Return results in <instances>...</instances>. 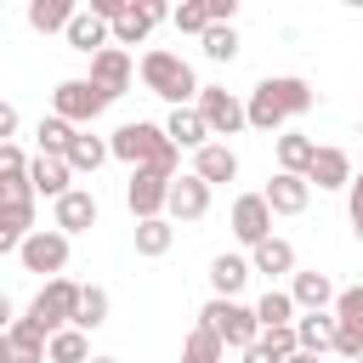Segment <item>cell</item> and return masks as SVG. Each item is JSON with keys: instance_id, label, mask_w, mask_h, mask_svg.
<instances>
[{"instance_id": "cell-1", "label": "cell", "mask_w": 363, "mask_h": 363, "mask_svg": "<svg viewBox=\"0 0 363 363\" xmlns=\"http://www.w3.org/2000/svg\"><path fill=\"white\" fill-rule=\"evenodd\" d=\"M312 102H318V91H312L301 74H272V79H261V85L250 91V102H244V125H250V130H278V125L301 119Z\"/></svg>"}, {"instance_id": "cell-2", "label": "cell", "mask_w": 363, "mask_h": 363, "mask_svg": "<svg viewBox=\"0 0 363 363\" xmlns=\"http://www.w3.org/2000/svg\"><path fill=\"white\" fill-rule=\"evenodd\" d=\"M108 159H119V164H130V170H153V176H170L176 182V147H170V136L159 130V125H147V119H130V125H119L113 136H108Z\"/></svg>"}, {"instance_id": "cell-3", "label": "cell", "mask_w": 363, "mask_h": 363, "mask_svg": "<svg viewBox=\"0 0 363 363\" xmlns=\"http://www.w3.org/2000/svg\"><path fill=\"white\" fill-rule=\"evenodd\" d=\"M142 85H147L153 96H164L170 108H193V96H199V74H193V62H187L182 51H164V45L142 51Z\"/></svg>"}, {"instance_id": "cell-4", "label": "cell", "mask_w": 363, "mask_h": 363, "mask_svg": "<svg viewBox=\"0 0 363 363\" xmlns=\"http://www.w3.org/2000/svg\"><path fill=\"white\" fill-rule=\"evenodd\" d=\"M199 323L221 340V346H233V352H250L255 340H261V323H255V306H244V301H204L199 306Z\"/></svg>"}, {"instance_id": "cell-5", "label": "cell", "mask_w": 363, "mask_h": 363, "mask_svg": "<svg viewBox=\"0 0 363 363\" xmlns=\"http://www.w3.org/2000/svg\"><path fill=\"white\" fill-rule=\"evenodd\" d=\"M74 312H79V284H74V278H45V284H40V295L28 301V312H23V318H28V323L51 340L57 329H74Z\"/></svg>"}, {"instance_id": "cell-6", "label": "cell", "mask_w": 363, "mask_h": 363, "mask_svg": "<svg viewBox=\"0 0 363 363\" xmlns=\"http://www.w3.org/2000/svg\"><path fill=\"white\" fill-rule=\"evenodd\" d=\"M102 108H108V96L91 79H57V91H51V113L62 125H74V130H85L91 119H102Z\"/></svg>"}, {"instance_id": "cell-7", "label": "cell", "mask_w": 363, "mask_h": 363, "mask_svg": "<svg viewBox=\"0 0 363 363\" xmlns=\"http://www.w3.org/2000/svg\"><path fill=\"white\" fill-rule=\"evenodd\" d=\"M17 261H23V272L62 278V267H68V238H62L57 227H34V233L17 244Z\"/></svg>"}, {"instance_id": "cell-8", "label": "cell", "mask_w": 363, "mask_h": 363, "mask_svg": "<svg viewBox=\"0 0 363 363\" xmlns=\"http://www.w3.org/2000/svg\"><path fill=\"white\" fill-rule=\"evenodd\" d=\"M193 108H199V119H204L210 136H238L244 130V102L233 91H221V85H199Z\"/></svg>"}, {"instance_id": "cell-9", "label": "cell", "mask_w": 363, "mask_h": 363, "mask_svg": "<svg viewBox=\"0 0 363 363\" xmlns=\"http://www.w3.org/2000/svg\"><path fill=\"white\" fill-rule=\"evenodd\" d=\"M159 23H170V6H164V0H130V11H125L113 28H108V40L125 51V45H142V40H147Z\"/></svg>"}, {"instance_id": "cell-10", "label": "cell", "mask_w": 363, "mask_h": 363, "mask_svg": "<svg viewBox=\"0 0 363 363\" xmlns=\"http://www.w3.org/2000/svg\"><path fill=\"white\" fill-rule=\"evenodd\" d=\"M204 216H210V187H204L193 170L176 176V182H170V199H164V221H170V227H176V221L193 227V221H204Z\"/></svg>"}, {"instance_id": "cell-11", "label": "cell", "mask_w": 363, "mask_h": 363, "mask_svg": "<svg viewBox=\"0 0 363 363\" xmlns=\"http://www.w3.org/2000/svg\"><path fill=\"white\" fill-rule=\"evenodd\" d=\"M130 74H136L130 51H119V45H102V51L91 57V74H85V79H91V85H96V91L113 102V96H125V91H130Z\"/></svg>"}, {"instance_id": "cell-12", "label": "cell", "mask_w": 363, "mask_h": 363, "mask_svg": "<svg viewBox=\"0 0 363 363\" xmlns=\"http://www.w3.org/2000/svg\"><path fill=\"white\" fill-rule=\"evenodd\" d=\"M164 199H170V176L130 170V182H125V204H130V216H136V221H153V216H164Z\"/></svg>"}, {"instance_id": "cell-13", "label": "cell", "mask_w": 363, "mask_h": 363, "mask_svg": "<svg viewBox=\"0 0 363 363\" xmlns=\"http://www.w3.org/2000/svg\"><path fill=\"white\" fill-rule=\"evenodd\" d=\"M96 193H85V187H68L57 204H51V227L62 233V238H74V233H91L96 227Z\"/></svg>"}, {"instance_id": "cell-14", "label": "cell", "mask_w": 363, "mask_h": 363, "mask_svg": "<svg viewBox=\"0 0 363 363\" xmlns=\"http://www.w3.org/2000/svg\"><path fill=\"white\" fill-rule=\"evenodd\" d=\"M233 238L238 244H261V238H272V210H267V199L261 193H238L233 199Z\"/></svg>"}, {"instance_id": "cell-15", "label": "cell", "mask_w": 363, "mask_h": 363, "mask_svg": "<svg viewBox=\"0 0 363 363\" xmlns=\"http://www.w3.org/2000/svg\"><path fill=\"white\" fill-rule=\"evenodd\" d=\"M28 187H34V199H62L68 187H74V170H68V159H57V153H34L28 159Z\"/></svg>"}, {"instance_id": "cell-16", "label": "cell", "mask_w": 363, "mask_h": 363, "mask_svg": "<svg viewBox=\"0 0 363 363\" xmlns=\"http://www.w3.org/2000/svg\"><path fill=\"white\" fill-rule=\"evenodd\" d=\"M261 199H267V210L272 216H301L306 204H312V187H306V176H272L267 187H261Z\"/></svg>"}, {"instance_id": "cell-17", "label": "cell", "mask_w": 363, "mask_h": 363, "mask_svg": "<svg viewBox=\"0 0 363 363\" xmlns=\"http://www.w3.org/2000/svg\"><path fill=\"white\" fill-rule=\"evenodd\" d=\"M193 176H199L204 187H221V182L238 176V153H233L227 142H204V147L193 153Z\"/></svg>"}, {"instance_id": "cell-18", "label": "cell", "mask_w": 363, "mask_h": 363, "mask_svg": "<svg viewBox=\"0 0 363 363\" xmlns=\"http://www.w3.org/2000/svg\"><path fill=\"white\" fill-rule=\"evenodd\" d=\"M346 182H352V159H346V147H318L312 164H306V187L335 193V187H346Z\"/></svg>"}, {"instance_id": "cell-19", "label": "cell", "mask_w": 363, "mask_h": 363, "mask_svg": "<svg viewBox=\"0 0 363 363\" xmlns=\"http://www.w3.org/2000/svg\"><path fill=\"white\" fill-rule=\"evenodd\" d=\"M289 301H295V312H329L335 306V284H329V272H295L289 278Z\"/></svg>"}, {"instance_id": "cell-20", "label": "cell", "mask_w": 363, "mask_h": 363, "mask_svg": "<svg viewBox=\"0 0 363 363\" xmlns=\"http://www.w3.org/2000/svg\"><path fill=\"white\" fill-rule=\"evenodd\" d=\"M295 346L312 352V357L335 352V312H301L295 318Z\"/></svg>"}, {"instance_id": "cell-21", "label": "cell", "mask_w": 363, "mask_h": 363, "mask_svg": "<svg viewBox=\"0 0 363 363\" xmlns=\"http://www.w3.org/2000/svg\"><path fill=\"white\" fill-rule=\"evenodd\" d=\"M159 130L170 136V147H176V153H182V147H193V153H199V147L210 142V130H204V119H199V108H170V119H164Z\"/></svg>"}, {"instance_id": "cell-22", "label": "cell", "mask_w": 363, "mask_h": 363, "mask_svg": "<svg viewBox=\"0 0 363 363\" xmlns=\"http://www.w3.org/2000/svg\"><path fill=\"white\" fill-rule=\"evenodd\" d=\"M250 272H267V278H284V272H295V244L289 238H261L255 250H250Z\"/></svg>"}, {"instance_id": "cell-23", "label": "cell", "mask_w": 363, "mask_h": 363, "mask_svg": "<svg viewBox=\"0 0 363 363\" xmlns=\"http://www.w3.org/2000/svg\"><path fill=\"white\" fill-rule=\"evenodd\" d=\"M244 284H250V255H216V261H210V289H216V301H238Z\"/></svg>"}, {"instance_id": "cell-24", "label": "cell", "mask_w": 363, "mask_h": 363, "mask_svg": "<svg viewBox=\"0 0 363 363\" xmlns=\"http://www.w3.org/2000/svg\"><path fill=\"white\" fill-rule=\"evenodd\" d=\"M62 40H68L74 51H85V57H96L102 45H113V40H108V23L91 17V11H74V23L62 28Z\"/></svg>"}, {"instance_id": "cell-25", "label": "cell", "mask_w": 363, "mask_h": 363, "mask_svg": "<svg viewBox=\"0 0 363 363\" xmlns=\"http://www.w3.org/2000/svg\"><path fill=\"white\" fill-rule=\"evenodd\" d=\"M34 233V199L28 204H0V255H17V244Z\"/></svg>"}, {"instance_id": "cell-26", "label": "cell", "mask_w": 363, "mask_h": 363, "mask_svg": "<svg viewBox=\"0 0 363 363\" xmlns=\"http://www.w3.org/2000/svg\"><path fill=\"white\" fill-rule=\"evenodd\" d=\"M74 0H28V28L34 34H62L68 23H74Z\"/></svg>"}, {"instance_id": "cell-27", "label": "cell", "mask_w": 363, "mask_h": 363, "mask_svg": "<svg viewBox=\"0 0 363 363\" xmlns=\"http://www.w3.org/2000/svg\"><path fill=\"white\" fill-rule=\"evenodd\" d=\"M62 159H68V170H74V176H79V170H102V164H108V142H102V136H91V130H74V142H68V153H62Z\"/></svg>"}, {"instance_id": "cell-28", "label": "cell", "mask_w": 363, "mask_h": 363, "mask_svg": "<svg viewBox=\"0 0 363 363\" xmlns=\"http://www.w3.org/2000/svg\"><path fill=\"white\" fill-rule=\"evenodd\" d=\"M312 153H318L312 136H301V130H284V136H278V170H284V176H306Z\"/></svg>"}, {"instance_id": "cell-29", "label": "cell", "mask_w": 363, "mask_h": 363, "mask_svg": "<svg viewBox=\"0 0 363 363\" xmlns=\"http://www.w3.org/2000/svg\"><path fill=\"white\" fill-rule=\"evenodd\" d=\"M170 244H176V227H170L164 216H153V221H136V255L159 261V255H170Z\"/></svg>"}, {"instance_id": "cell-30", "label": "cell", "mask_w": 363, "mask_h": 363, "mask_svg": "<svg viewBox=\"0 0 363 363\" xmlns=\"http://www.w3.org/2000/svg\"><path fill=\"white\" fill-rule=\"evenodd\" d=\"M102 323H108V289H102V284H79L74 329H79V335H91V329H102Z\"/></svg>"}, {"instance_id": "cell-31", "label": "cell", "mask_w": 363, "mask_h": 363, "mask_svg": "<svg viewBox=\"0 0 363 363\" xmlns=\"http://www.w3.org/2000/svg\"><path fill=\"white\" fill-rule=\"evenodd\" d=\"M255 323H261V329H289V323H295V301H289V289H267V295L255 301Z\"/></svg>"}, {"instance_id": "cell-32", "label": "cell", "mask_w": 363, "mask_h": 363, "mask_svg": "<svg viewBox=\"0 0 363 363\" xmlns=\"http://www.w3.org/2000/svg\"><path fill=\"white\" fill-rule=\"evenodd\" d=\"M45 363H91V340L79 329H57L45 340Z\"/></svg>"}, {"instance_id": "cell-33", "label": "cell", "mask_w": 363, "mask_h": 363, "mask_svg": "<svg viewBox=\"0 0 363 363\" xmlns=\"http://www.w3.org/2000/svg\"><path fill=\"white\" fill-rule=\"evenodd\" d=\"M6 340H11V357H17V363H45V335H40L28 318H17V323L6 329Z\"/></svg>"}, {"instance_id": "cell-34", "label": "cell", "mask_w": 363, "mask_h": 363, "mask_svg": "<svg viewBox=\"0 0 363 363\" xmlns=\"http://www.w3.org/2000/svg\"><path fill=\"white\" fill-rule=\"evenodd\" d=\"M221 357H227V346H221L204 323H193L187 340H182V363H221Z\"/></svg>"}, {"instance_id": "cell-35", "label": "cell", "mask_w": 363, "mask_h": 363, "mask_svg": "<svg viewBox=\"0 0 363 363\" xmlns=\"http://www.w3.org/2000/svg\"><path fill=\"white\" fill-rule=\"evenodd\" d=\"M199 45H204L210 62H233V57H238V28H204Z\"/></svg>"}, {"instance_id": "cell-36", "label": "cell", "mask_w": 363, "mask_h": 363, "mask_svg": "<svg viewBox=\"0 0 363 363\" xmlns=\"http://www.w3.org/2000/svg\"><path fill=\"white\" fill-rule=\"evenodd\" d=\"M34 136H40V153H57V159H62V153H68V142H74V125H62V119L51 113V119H40V130H34Z\"/></svg>"}, {"instance_id": "cell-37", "label": "cell", "mask_w": 363, "mask_h": 363, "mask_svg": "<svg viewBox=\"0 0 363 363\" xmlns=\"http://www.w3.org/2000/svg\"><path fill=\"white\" fill-rule=\"evenodd\" d=\"M11 182H28V153L17 142H0V187H11Z\"/></svg>"}, {"instance_id": "cell-38", "label": "cell", "mask_w": 363, "mask_h": 363, "mask_svg": "<svg viewBox=\"0 0 363 363\" xmlns=\"http://www.w3.org/2000/svg\"><path fill=\"white\" fill-rule=\"evenodd\" d=\"M170 23H176L182 34H204V28H210V11H204V0H182V6L170 11Z\"/></svg>"}, {"instance_id": "cell-39", "label": "cell", "mask_w": 363, "mask_h": 363, "mask_svg": "<svg viewBox=\"0 0 363 363\" xmlns=\"http://www.w3.org/2000/svg\"><path fill=\"white\" fill-rule=\"evenodd\" d=\"M335 323H363V284L335 289Z\"/></svg>"}, {"instance_id": "cell-40", "label": "cell", "mask_w": 363, "mask_h": 363, "mask_svg": "<svg viewBox=\"0 0 363 363\" xmlns=\"http://www.w3.org/2000/svg\"><path fill=\"white\" fill-rule=\"evenodd\" d=\"M261 346H267L278 363H284V357H295V352H301V346H295V323H289V329H261Z\"/></svg>"}, {"instance_id": "cell-41", "label": "cell", "mask_w": 363, "mask_h": 363, "mask_svg": "<svg viewBox=\"0 0 363 363\" xmlns=\"http://www.w3.org/2000/svg\"><path fill=\"white\" fill-rule=\"evenodd\" d=\"M335 352L352 363V357H363V323H335Z\"/></svg>"}, {"instance_id": "cell-42", "label": "cell", "mask_w": 363, "mask_h": 363, "mask_svg": "<svg viewBox=\"0 0 363 363\" xmlns=\"http://www.w3.org/2000/svg\"><path fill=\"white\" fill-rule=\"evenodd\" d=\"M346 216H352V233L363 238V176L346 182Z\"/></svg>"}, {"instance_id": "cell-43", "label": "cell", "mask_w": 363, "mask_h": 363, "mask_svg": "<svg viewBox=\"0 0 363 363\" xmlns=\"http://www.w3.org/2000/svg\"><path fill=\"white\" fill-rule=\"evenodd\" d=\"M85 11H91V17H102V23H108V28H113V23H119V17H125V11H130V0H91V6H85Z\"/></svg>"}, {"instance_id": "cell-44", "label": "cell", "mask_w": 363, "mask_h": 363, "mask_svg": "<svg viewBox=\"0 0 363 363\" xmlns=\"http://www.w3.org/2000/svg\"><path fill=\"white\" fill-rule=\"evenodd\" d=\"M11 136H17V108L0 96V142H11Z\"/></svg>"}, {"instance_id": "cell-45", "label": "cell", "mask_w": 363, "mask_h": 363, "mask_svg": "<svg viewBox=\"0 0 363 363\" xmlns=\"http://www.w3.org/2000/svg\"><path fill=\"white\" fill-rule=\"evenodd\" d=\"M11 323H17V306H11V295H6V289H0V335H6V329H11Z\"/></svg>"}, {"instance_id": "cell-46", "label": "cell", "mask_w": 363, "mask_h": 363, "mask_svg": "<svg viewBox=\"0 0 363 363\" xmlns=\"http://www.w3.org/2000/svg\"><path fill=\"white\" fill-rule=\"evenodd\" d=\"M244 363H278V357H272V352H267V346H261V340H255V346H250V352H244Z\"/></svg>"}, {"instance_id": "cell-47", "label": "cell", "mask_w": 363, "mask_h": 363, "mask_svg": "<svg viewBox=\"0 0 363 363\" xmlns=\"http://www.w3.org/2000/svg\"><path fill=\"white\" fill-rule=\"evenodd\" d=\"M0 363H17V357H11V340H6V335H0Z\"/></svg>"}, {"instance_id": "cell-48", "label": "cell", "mask_w": 363, "mask_h": 363, "mask_svg": "<svg viewBox=\"0 0 363 363\" xmlns=\"http://www.w3.org/2000/svg\"><path fill=\"white\" fill-rule=\"evenodd\" d=\"M284 363H323V357H312V352H295V357H284Z\"/></svg>"}, {"instance_id": "cell-49", "label": "cell", "mask_w": 363, "mask_h": 363, "mask_svg": "<svg viewBox=\"0 0 363 363\" xmlns=\"http://www.w3.org/2000/svg\"><path fill=\"white\" fill-rule=\"evenodd\" d=\"M91 363H119V357H91Z\"/></svg>"}, {"instance_id": "cell-50", "label": "cell", "mask_w": 363, "mask_h": 363, "mask_svg": "<svg viewBox=\"0 0 363 363\" xmlns=\"http://www.w3.org/2000/svg\"><path fill=\"white\" fill-rule=\"evenodd\" d=\"M352 363H363V357H352Z\"/></svg>"}]
</instances>
